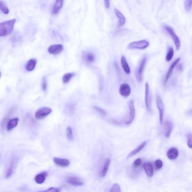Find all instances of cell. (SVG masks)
I'll return each mask as SVG.
<instances>
[{"label":"cell","mask_w":192,"mask_h":192,"mask_svg":"<svg viewBox=\"0 0 192 192\" xmlns=\"http://www.w3.org/2000/svg\"><path fill=\"white\" fill-rule=\"evenodd\" d=\"M16 19L3 21L0 23V36L5 37L11 34L13 32Z\"/></svg>","instance_id":"1"},{"label":"cell","mask_w":192,"mask_h":192,"mask_svg":"<svg viewBox=\"0 0 192 192\" xmlns=\"http://www.w3.org/2000/svg\"><path fill=\"white\" fill-rule=\"evenodd\" d=\"M147 61V57L145 56L140 61L135 73L136 80L138 83H141L142 81L143 73Z\"/></svg>","instance_id":"2"},{"label":"cell","mask_w":192,"mask_h":192,"mask_svg":"<svg viewBox=\"0 0 192 192\" xmlns=\"http://www.w3.org/2000/svg\"><path fill=\"white\" fill-rule=\"evenodd\" d=\"M164 27H165L167 32H168L169 35L172 38L174 44H175L176 50H179L180 47H181V41H180L179 38L176 34L173 29L170 26L166 25Z\"/></svg>","instance_id":"3"},{"label":"cell","mask_w":192,"mask_h":192,"mask_svg":"<svg viewBox=\"0 0 192 192\" xmlns=\"http://www.w3.org/2000/svg\"><path fill=\"white\" fill-rule=\"evenodd\" d=\"M152 96L150 93L149 85L148 83L147 82L145 84V101L146 107L151 113H152Z\"/></svg>","instance_id":"4"},{"label":"cell","mask_w":192,"mask_h":192,"mask_svg":"<svg viewBox=\"0 0 192 192\" xmlns=\"http://www.w3.org/2000/svg\"><path fill=\"white\" fill-rule=\"evenodd\" d=\"M149 43L147 41L142 40L132 42L128 45V49H145L149 46Z\"/></svg>","instance_id":"5"},{"label":"cell","mask_w":192,"mask_h":192,"mask_svg":"<svg viewBox=\"0 0 192 192\" xmlns=\"http://www.w3.org/2000/svg\"><path fill=\"white\" fill-rule=\"evenodd\" d=\"M129 113L128 118L125 122L126 125H130L133 122L135 117V109L134 107V103L133 100L130 101L128 103Z\"/></svg>","instance_id":"6"},{"label":"cell","mask_w":192,"mask_h":192,"mask_svg":"<svg viewBox=\"0 0 192 192\" xmlns=\"http://www.w3.org/2000/svg\"><path fill=\"white\" fill-rule=\"evenodd\" d=\"M66 181L69 184L74 186H81L83 185L84 182L81 179L77 176H68L66 178Z\"/></svg>","instance_id":"7"},{"label":"cell","mask_w":192,"mask_h":192,"mask_svg":"<svg viewBox=\"0 0 192 192\" xmlns=\"http://www.w3.org/2000/svg\"><path fill=\"white\" fill-rule=\"evenodd\" d=\"M157 108L159 110V119L162 125L163 123V115H164V105L163 103V100L161 96L159 95H157Z\"/></svg>","instance_id":"8"},{"label":"cell","mask_w":192,"mask_h":192,"mask_svg":"<svg viewBox=\"0 0 192 192\" xmlns=\"http://www.w3.org/2000/svg\"><path fill=\"white\" fill-rule=\"evenodd\" d=\"M52 110L50 108L43 107L37 110L35 114L36 118L41 119L44 118L49 115L51 112Z\"/></svg>","instance_id":"9"},{"label":"cell","mask_w":192,"mask_h":192,"mask_svg":"<svg viewBox=\"0 0 192 192\" xmlns=\"http://www.w3.org/2000/svg\"><path fill=\"white\" fill-rule=\"evenodd\" d=\"M119 93L122 97H129L131 93V88L130 86L127 83L122 84L120 87Z\"/></svg>","instance_id":"10"},{"label":"cell","mask_w":192,"mask_h":192,"mask_svg":"<svg viewBox=\"0 0 192 192\" xmlns=\"http://www.w3.org/2000/svg\"><path fill=\"white\" fill-rule=\"evenodd\" d=\"M180 60H181V59L180 58L177 59H176L174 61V62H173L171 66H170V68H169V70L168 71L167 73L166 76H165V80H164V86H165V85H166V84L167 83L168 80H169V79L171 77L173 72L174 68H175L176 65L178 64Z\"/></svg>","instance_id":"11"},{"label":"cell","mask_w":192,"mask_h":192,"mask_svg":"<svg viewBox=\"0 0 192 192\" xmlns=\"http://www.w3.org/2000/svg\"><path fill=\"white\" fill-rule=\"evenodd\" d=\"M63 49V46L61 44H54L49 47L48 50L50 54L56 55L61 52Z\"/></svg>","instance_id":"12"},{"label":"cell","mask_w":192,"mask_h":192,"mask_svg":"<svg viewBox=\"0 0 192 192\" xmlns=\"http://www.w3.org/2000/svg\"><path fill=\"white\" fill-rule=\"evenodd\" d=\"M54 163L58 166L62 167H67L70 164V161L68 159L55 157L53 159Z\"/></svg>","instance_id":"13"},{"label":"cell","mask_w":192,"mask_h":192,"mask_svg":"<svg viewBox=\"0 0 192 192\" xmlns=\"http://www.w3.org/2000/svg\"><path fill=\"white\" fill-rule=\"evenodd\" d=\"M173 125L170 121H166L164 125V134L165 137L169 138L173 130Z\"/></svg>","instance_id":"14"},{"label":"cell","mask_w":192,"mask_h":192,"mask_svg":"<svg viewBox=\"0 0 192 192\" xmlns=\"http://www.w3.org/2000/svg\"><path fill=\"white\" fill-rule=\"evenodd\" d=\"M179 153V152L177 148L175 147H172L168 150L167 153V156L170 160H174L178 157Z\"/></svg>","instance_id":"15"},{"label":"cell","mask_w":192,"mask_h":192,"mask_svg":"<svg viewBox=\"0 0 192 192\" xmlns=\"http://www.w3.org/2000/svg\"><path fill=\"white\" fill-rule=\"evenodd\" d=\"M147 141H144V142L142 143L141 144H140V145H139L135 149L133 150V151H132L130 153L128 154V155L127 156V159H129V158H131V157H134V156L136 155L139 152H140L143 149L144 147H145V146L147 145Z\"/></svg>","instance_id":"16"},{"label":"cell","mask_w":192,"mask_h":192,"mask_svg":"<svg viewBox=\"0 0 192 192\" xmlns=\"http://www.w3.org/2000/svg\"><path fill=\"white\" fill-rule=\"evenodd\" d=\"M144 169L145 173L149 177H152L153 174V165L151 162H146L144 165Z\"/></svg>","instance_id":"17"},{"label":"cell","mask_w":192,"mask_h":192,"mask_svg":"<svg viewBox=\"0 0 192 192\" xmlns=\"http://www.w3.org/2000/svg\"><path fill=\"white\" fill-rule=\"evenodd\" d=\"M48 176V173L47 172H43L36 175L35 180L38 184H41L44 183L47 177Z\"/></svg>","instance_id":"18"},{"label":"cell","mask_w":192,"mask_h":192,"mask_svg":"<svg viewBox=\"0 0 192 192\" xmlns=\"http://www.w3.org/2000/svg\"><path fill=\"white\" fill-rule=\"evenodd\" d=\"M114 12H115L116 16L119 20V26L121 27V26H123L125 23V19L124 15L118 9H114Z\"/></svg>","instance_id":"19"},{"label":"cell","mask_w":192,"mask_h":192,"mask_svg":"<svg viewBox=\"0 0 192 192\" xmlns=\"http://www.w3.org/2000/svg\"><path fill=\"white\" fill-rule=\"evenodd\" d=\"M121 62V66L124 72L127 74H130L131 73L130 67L128 65L127 60L124 56H122Z\"/></svg>","instance_id":"20"},{"label":"cell","mask_w":192,"mask_h":192,"mask_svg":"<svg viewBox=\"0 0 192 192\" xmlns=\"http://www.w3.org/2000/svg\"><path fill=\"white\" fill-rule=\"evenodd\" d=\"M83 58L86 63H88L94 62L95 59L94 55L90 52L84 53L83 55Z\"/></svg>","instance_id":"21"},{"label":"cell","mask_w":192,"mask_h":192,"mask_svg":"<svg viewBox=\"0 0 192 192\" xmlns=\"http://www.w3.org/2000/svg\"><path fill=\"white\" fill-rule=\"evenodd\" d=\"M19 119L16 117L9 120L7 124V129L8 131L15 128L18 124Z\"/></svg>","instance_id":"22"},{"label":"cell","mask_w":192,"mask_h":192,"mask_svg":"<svg viewBox=\"0 0 192 192\" xmlns=\"http://www.w3.org/2000/svg\"><path fill=\"white\" fill-rule=\"evenodd\" d=\"M110 158H107L105 159V162H104V165H103L100 174H99L100 177H104L106 175L108 169H109V165H110Z\"/></svg>","instance_id":"23"},{"label":"cell","mask_w":192,"mask_h":192,"mask_svg":"<svg viewBox=\"0 0 192 192\" xmlns=\"http://www.w3.org/2000/svg\"><path fill=\"white\" fill-rule=\"evenodd\" d=\"M63 0H56L55 5L53 9V13L54 14H58L62 7Z\"/></svg>","instance_id":"24"},{"label":"cell","mask_w":192,"mask_h":192,"mask_svg":"<svg viewBox=\"0 0 192 192\" xmlns=\"http://www.w3.org/2000/svg\"><path fill=\"white\" fill-rule=\"evenodd\" d=\"M37 60L35 59H32L27 62L26 67V69L27 71H33L35 68L37 64Z\"/></svg>","instance_id":"25"},{"label":"cell","mask_w":192,"mask_h":192,"mask_svg":"<svg viewBox=\"0 0 192 192\" xmlns=\"http://www.w3.org/2000/svg\"><path fill=\"white\" fill-rule=\"evenodd\" d=\"M15 163L13 161L11 163V164L8 169L5 175V177L7 178H9L11 177L14 172Z\"/></svg>","instance_id":"26"},{"label":"cell","mask_w":192,"mask_h":192,"mask_svg":"<svg viewBox=\"0 0 192 192\" xmlns=\"http://www.w3.org/2000/svg\"><path fill=\"white\" fill-rule=\"evenodd\" d=\"M174 51L173 48L170 47L169 48L167 53L165 60L167 62H170L172 59L173 57Z\"/></svg>","instance_id":"27"},{"label":"cell","mask_w":192,"mask_h":192,"mask_svg":"<svg viewBox=\"0 0 192 192\" xmlns=\"http://www.w3.org/2000/svg\"><path fill=\"white\" fill-rule=\"evenodd\" d=\"M74 73H68L65 74L62 78L63 83H67L70 81L71 79L74 76Z\"/></svg>","instance_id":"28"},{"label":"cell","mask_w":192,"mask_h":192,"mask_svg":"<svg viewBox=\"0 0 192 192\" xmlns=\"http://www.w3.org/2000/svg\"><path fill=\"white\" fill-rule=\"evenodd\" d=\"M0 9L1 11L5 14H7L9 13V10L8 7L2 1H1L0 2Z\"/></svg>","instance_id":"29"},{"label":"cell","mask_w":192,"mask_h":192,"mask_svg":"<svg viewBox=\"0 0 192 192\" xmlns=\"http://www.w3.org/2000/svg\"><path fill=\"white\" fill-rule=\"evenodd\" d=\"M184 6L187 11L191 10L192 8V0H185L184 2Z\"/></svg>","instance_id":"30"},{"label":"cell","mask_w":192,"mask_h":192,"mask_svg":"<svg viewBox=\"0 0 192 192\" xmlns=\"http://www.w3.org/2000/svg\"><path fill=\"white\" fill-rule=\"evenodd\" d=\"M67 138L69 140L71 141L73 140V131L70 127H67Z\"/></svg>","instance_id":"31"},{"label":"cell","mask_w":192,"mask_h":192,"mask_svg":"<svg viewBox=\"0 0 192 192\" xmlns=\"http://www.w3.org/2000/svg\"><path fill=\"white\" fill-rule=\"evenodd\" d=\"M187 145L189 148L192 149V134L191 133H188L187 134Z\"/></svg>","instance_id":"32"},{"label":"cell","mask_w":192,"mask_h":192,"mask_svg":"<svg viewBox=\"0 0 192 192\" xmlns=\"http://www.w3.org/2000/svg\"><path fill=\"white\" fill-rule=\"evenodd\" d=\"M121 188L120 187L119 185L117 183H115L111 187V190L110 192H121Z\"/></svg>","instance_id":"33"},{"label":"cell","mask_w":192,"mask_h":192,"mask_svg":"<svg viewBox=\"0 0 192 192\" xmlns=\"http://www.w3.org/2000/svg\"><path fill=\"white\" fill-rule=\"evenodd\" d=\"M155 165L156 169L157 170H160L163 166V161L159 159H157L155 162Z\"/></svg>","instance_id":"34"},{"label":"cell","mask_w":192,"mask_h":192,"mask_svg":"<svg viewBox=\"0 0 192 192\" xmlns=\"http://www.w3.org/2000/svg\"><path fill=\"white\" fill-rule=\"evenodd\" d=\"M93 109H94L96 111L102 114V115H107V113L106 111L104 110V109H101V108L97 107L96 106L93 107Z\"/></svg>","instance_id":"35"},{"label":"cell","mask_w":192,"mask_h":192,"mask_svg":"<svg viewBox=\"0 0 192 192\" xmlns=\"http://www.w3.org/2000/svg\"><path fill=\"white\" fill-rule=\"evenodd\" d=\"M142 163V160L140 158H137L134 161L133 165L135 168L139 167Z\"/></svg>","instance_id":"36"},{"label":"cell","mask_w":192,"mask_h":192,"mask_svg":"<svg viewBox=\"0 0 192 192\" xmlns=\"http://www.w3.org/2000/svg\"><path fill=\"white\" fill-rule=\"evenodd\" d=\"M42 88L43 91H46L47 89V83L46 79L45 77H44L42 80Z\"/></svg>","instance_id":"37"},{"label":"cell","mask_w":192,"mask_h":192,"mask_svg":"<svg viewBox=\"0 0 192 192\" xmlns=\"http://www.w3.org/2000/svg\"><path fill=\"white\" fill-rule=\"evenodd\" d=\"M60 191H61V190H60L59 188L51 187V188H49V189H47V190L43 191L42 192H59Z\"/></svg>","instance_id":"38"},{"label":"cell","mask_w":192,"mask_h":192,"mask_svg":"<svg viewBox=\"0 0 192 192\" xmlns=\"http://www.w3.org/2000/svg\"><path fill=\"white\" fill-rule=\"evenodd\" d=\"M104 5L105 8H109L110 7V0H104Z\"/></svg>","instance_id":"39"},{"label":"cell","mask_w":192,"mask_h":192,"mask_svg":"<svg viewBox=\"0 0 192 192\" xmlns=\"http://www.w3.org/2000/svg\"><path fill=\"white\" fill-rule=\"evenodd\" d=\"M187 114L189 115V116H192V109H190L189 111L187 112Z\"/></svg>","instance_id":"40"},{"label":"cell","mask_w":192,"mask_h":192,"mask_svg":"<svg viewBox=\"0 0 192 192\" xmlns=\"http://www.w3.org/2000/svg\"><path fill=\"white\" fill-rule=\"evenodd\" d=\"M179 69L180 70H182V69H183V67L181 65L179 66Z\"/></svg>","instance_id":"41"}]
</instances>
